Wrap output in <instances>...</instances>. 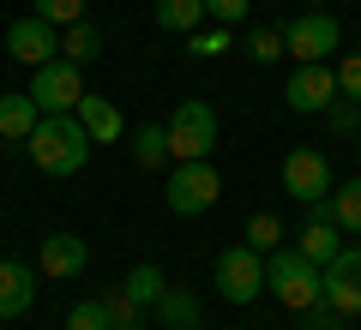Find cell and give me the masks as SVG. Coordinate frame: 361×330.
Listing matches in <instances>:
<instances>
[{"mask_svg":"<svg viewBox=\"0 0 361 330\" xmlns=\"http://www.w3.org/2000/svg\"><path fill=\"white\" fill-rule=\"evenodd\" d=\"M25 151H30V163H37L42 174L66 180V174H78V168L90 163V132L78 127V115H42L37 132L25 139Z\"/></svg>","mask_w":361,"mask_h":330,"instance_id":"6da1fadb","label":"cell"},{"mask_svg":"<svg viewBox=\"0 0 361 330\" xmlns=\"http://www.w3.org/2000/svg\"><path fill=\"white\" fill-rule=\"evenodd\" d=\"M265 288L277 294V306L307 312L313 300H325V270L313 258H301L295 246H277V253H265Z\"/></svg>","mask_w":361,"mask_h":330,"instance_id":"7a4b0ae2","label":"cell"},{"mask_svg":"<svg viewBox=\"0 0 361 330\" xmlns=\"http://www.w3.org/2000/svg\"><path fill=\"white\" fill-rule=\"evenodd\" d=\"M217 151V108L211 102H180L175 115H169V156L175 163H199V156Z\"/></svg>","mask_w":361,"mask_h":330,"instance_id":"3957f363","label":"cell"},{"mask_svg":"<svg viewBox=\"0 0 361 330\" xmlns=\"http://www.w3.org/2000/svg\"><path fill=\"white\" fill-rule=\"evenodd\" d=\"M217 192H223V174L211 168V156H199V163H175V174L163 186V204L175 216H205L217 204Z\"/></svg>","mask_w":361,"mask_h":330,"instance_id":"277c9868","label":"cell"},{"mask_svg":"<svg viewBox=\"0 0 361 330\" xmlns=\"http://www.w3.org/2000/svg\"><path fill=\"white\" fill-rule=\"evenodd\" d=\"M78 96H85V66H73L66 54L30 66V102H37L42 115H73Z\"/></svg>","mask_w":361,"mask_h":330,"instance_id":"5b68a950","label":"cell"},{"mask_svg":"<svg viewBox=\"0 0 361 330\" xmlns=\"http://www.w3.org/2000/svg\"><path fill=\"white\" fill-rule=\"evenodd\" d=\"M217 294L229 306H253L259 294H265V253H253V246H229V253H217Z\"/></svg>","mask_w":361,"mask_h":330,"instance_id":"8992f818","label":"cell"},{"mask_svg":"<svg viewBox=\"0 0 361 330\" xmlns=\"http://www.w3.org/2000/svg\"><path fill=\"white\" fill-rule=\"evenodd\" d=\"M331 186H337V174H331V156H325V151L295 144V151L283 156V192H289L295 204H319Z\"/></svg>","mask_w":361,"mask_h":330,"instance_id":"52a82bcc","label":"cell"},{"mask_svg":"<svg viewBox=\"0 0 361 330\" xmlns=\"http://www.w3.org/2000/svg\"><path fill=\"white\" fill-rule=\"evenodd\" d=\"M337 42H343V30H337V18L325 13V6H313V13H301L295 25H283V54H295V66L331 61Z\"/></svg>","mask_w":361,"mask_h":330,"instance_id":"ba28073f","label":"cell"},{"mask_svg":"<svg viewBox=\"0 0 361 330\" xmlns=\"http://www.w3.org/2000/svg\"><path fill=\"white\" fill-rule=\"evenodd\" d=\"M283 102L295 108V115H325V108L337 102V66H325V61L295 66L289 84H283Z\"/></svg>","mask_w":361,"mask_h":330,"instance_id":"9c48e42d","label":"cell"},{"mask_svg":"<svg viewBox=\"0 0 361 330\" xmlns=\"http://www.w3.org/2000/svg\"><path fill=\"white\" fill-rule=\"evenodd\" d=\"M325 306H337L343 318H361V246H343L325 265Z\"/></svg>","mask_w":361,"mask_h":330,"instance_id":"30bf717a","label":"cell"},{"mask_svg":"<svg viewBox=\"0 0 361 330\" xmlns=\"http://www.w3.org/2000/svg\"><path fill=\"white\" fill-rule=\"evenodd\" d=\"M6 54H13V61H25V66H42V61H54V54H61V37H54L49 18L25 13V18H13V30H6Z\"/></svg>","mask_w":361,"mask_h":330,"instance_id":"8fae6325","label":"cell"},{"mask_svg":"<svg viewBox=\"0 0 361 330\" xmlns=\"http://www.w3.org/2000/svg\"><path fill=\"white\" fill-rule=\"evenodd\" d=\"M85 265H90V246L78 241V234H49L42 253H37V270H42V277H54V282L85 277Z\"/></svg>","mask_w":361,"mask_h":330,"instance_id":"7c38bea8","label":"cell"},{"mask_svg":"<svg viewBox=\"0 0 361 330\" xmlns=\"http://www.w3.org/2000/svg\"><path fill=\"white\" fill-rule=\"evenodd\" d=\"M313 222H337L343 234H361V180H337L319 204H307Z\"/></svg>","mask_w":361,"mask_h":330,"instance_id":"4fadbf2b","label":"cell"},{"mask_svg":"<svg viewBox=\"0 0 361 330\" xmlns=\"http://www.w3.org/2000/svg\"><path fill=\"white\" fill-rule=\"evenodd\" d=\"M37 306V270L18 258H0V318H18Z\"/></svg>","mask_w":361,"mask_h":330,"instance_id":"5bb4252c","label":"cell"},{"mask_svg":"<svg viewBox=\"0 0 361 330\" xmlns=\"http://www.w3.org/2000/svg\"><path fill=\"white\" fill-rule=\"evenodd\" d=\"M73 115H78V127L90 132V144H115L121 132H127V120H121V108H115L109 96H90V90L78 96V108H73Z\"/></svg>","mask_w":361,"mask_h":330,"instance_id":"9a60e30c","label":"cell"},{"mask_svg":"<svg viewBox=\"0 0 361 330\" xmlns=\"http://www.w3.org/2000/svg\"><path fill=\"white\" fill-rule=\"evenodd\" d=\"M37 120H42V108L30 102V90H6L0 96V139L6 144H25L37 132Z\"/></svg>","mask_w":361,"mask_h":330,"instance_id":"2e32d148","label":"cell"},{"mask_svg":"<svg viewBox=\"0 0 361 330\" xmlns=\"http://www.w3.org/2000/svg\"><path fill=\"white\" fill-rule=\"evenodd\" d=\"M295 253H301V258H313V265L325 270L337 253H343V229H337V222H313V216H307V229H301Z\"/></svg>","mask_w":361,"mask_h":330,"instance_id":"e0dca14e","label":"cell"},{"mask_svg":"<svg viewBox=\"0 0 361 330\" xmlns=\"http://www.w3.org/2000/svg\"><path fill=\"white\" fill-rule=\"evenodd\" d=\"M157 30H169V37H193L199 25H205V0H157Z\"/></svg>","mask_w":361,"mask_h":330,"instance_id":"ac0fdd59","label":"cell"},{"mask_svg":"<svg viewBox=\"0 0 361 330\" xmlns=\"http://www.w3.org/2000/svg\"><path fill=\"white\" fill-rule=\"evenodd\" d=\"M151 312L163 318L169 330H199V318H205V306H199V300H193L187 288H163V294H157V306H151Z\"/></svg>","mask_w":361,"mask_h":330,"instance_id":"d6986e66","label":"cell"},{"mask_svg":"<svg viewBox=\"0 0 361 330\" xmlns=\"http://www.w3.org/2000/svg\"><path fill=\"white\" fill-rule=\"evenodd\" d=\"M61 54H66L73 66H90L97 54H103V30H97V25H85V18H78V25H66V37H61Z\"/></svg>","mask_w":361,"mask_h":330,"instance_id":"ffe728a7","label":"cell"},{"mask_svg":"<svg viewBox=\"0 0 361 330\" xmlns=\"http://www.w3.org/2000/svg\"><path fill=\"white\" fill-rule=\"evenodd\" d=\"M133 163H139V168L175 163V156H169V127H139V132H133Z\"/></svg>","mask_w":361,"mask_h":330,"instance_id":"44dd1931","label":"cell"},{"mask_svg":"<svg viewBox=\"0 0 361 330\" xmlns=\"http://www.w3.org/2000/svg\"><path fill=\"white\" fill-rule=\"evenodd\" d=\"M241 241L253 246V253H277V246H283V222H277L271 210H253V216H247V234H241Z\"/></svg>","mask_w":361,"mask_h":330,"instance_id":"7402d4cb","label":"cell"},{"mask_svg":"<svg viewBox=\"0 0 361 330\" xmlns=\"http://www.w3.org/2000/svg\"><path fill=\"white\" fill-rule=\"evenodd\" d=\"M121 288H127V294H133V300H139V306H157V294H163L169 282H163V270H157V265H133Z\"/></svg>","mask_w":361,"mask_h":330,"instance_id":"603a6c76","label":"cell"},{"mask_svg":"<svg viewBox=\"0 0 361 330\" xmlns=\"http://www.w3.org/2000/svg\"><path fill=\"white\" fill-rule=\"evenodd\" d=\"M103 306H109V324H115V330H139V312H145V306L133 300L127 288H109V294H103Z\"/></svg>","mask_w":361,"mask_h":330,"instance_id":"cb8c5ba5","label":"cell"},{"mask_svg":"<svg viewBox=\"0 0 361 330\" xmlns=\"http://www.w3.org/2000/svg\"><path fill=\"white\" fill-rule=\"evenodd\" d=\"M325 127H331V132H343V139H361V102L337 96L331 108H325Z\"/></svg>","mask_w":361,"mask_h":330,"instance_id":"d4e9b609","label":"cell"},{"mask_svg":"<svg viewBox=\"0 0 361 330\" xmlns=\"http://www.w3.org/2000/svg\"><path fill=\"white\" fill-rule=\"evenodd\" d=\"M66 330H115V324H109V306H103V294H97V300H78L73 312H66Z\"/></svg>","mask_w":361,"mask_h":330,"instance_id":"484cf974","label":"cell"},{"mask_svg":"<svg viewBox=\"0 0 361 330\" xmlns=\"http://www.w3.org/2000/svg\"><path fill=\"white\" fill-rule=\"evenodd\" d=\"M247 54H253L259 66H271V61H277V54H283V30H277V25L253 30V37H247Z\"/></svg>","mask_w":361,"mask_h":330,"instance_id":"4316f807","label":"cell"},{"mask_svg":"<svg viewBox=\"0 0 361 330\" xmlns=\"http://www.w3.org/2000/svg\"><path fill=\"white\" fill-rule=\"evenodd\" d=\"M229 49V25L223 30H193V37H187V54H193V61H211V54H223Z\"/></svg>","mask_w":361,"mask_h":330,"instance_id":"83f0119b","label":"cell"},{"mask_svg":"<svg viewBox=\"0 0 361 330\" xmlns=\"http://www.w3.org/2000/svg\"><path fill=\"white\" fill-rule=\"evenodd\" d=\"M301 330H349V318L337 312V306H325V300H313L307 312H301Z\"/></svg>","mask_w":361,"mask_h":330,"instance_id":"f1b7e54d","label":"cell"},{"mask_svg":"<svg viewBox=\"0 0 361 330\" xmlns=\"http://www.w3.org/2000/svg\"><path fill=\"white\" fill-rule=\"evenodd\" d=\"M37 18H49V25H78V18H85V0H37Z\"/></svg>","mask_w":361,"mask_h":330,"instance_id":"f546056e","label":"cell"},{"mask_svg":"<svg viewBox=\"0 0 361 330\" xmlns=\"http://www.w3.org/2000/svg\"><path fill=\"white\" fill-rule=\"evenodd\" d=\"M337 96L361 102V54H343V61H337Z\"/></svg>","mask_w":361,"mask_h":330,"instance_id":"4dcf8cb0","label":"cell"},{"mask_svg":"<svg viewBox=\"0 0 361 330\" xmlns=\"http://www.w3.org/2000/svg\"><path fill=\"white\" fill-rule=\"evenodd\" d=\"M247 13H253V0H205V18H217V25H241Z\"/></svg>","mask_w":361,"mask_h":330,"instance_id":"1f68e13d","label":"cell"},{"mask_svg":"<svg viewBox=\"0 0 361 330\" xmlns=\"http://www.w3.org/2000/svg\"><path fill=\"white\" fill-rule=\"evenodd\" d=\"M307 6H325V0H307Z\"/></svg>","mask_w":361,"mask_h":330,"instance_id":"d6a6232c","label":"cell"},{"mask_svg":"<svg viewBox=\"0 0 361 330\" xmlns=\"http://www.w3.org/2000/svg\"><path fill=\"white\" fill-rule=\"evenodd\" d=\"M355 156H361V144H355Z\"/></svg>","mask_w":361,"mask_h":330,"instance_id":"836d02e7","label":"cell"}]
</instances>
